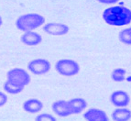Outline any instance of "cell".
Instances as JSON below:
<instances>
[{"instance_id":"7","label":"cell","mask_w":131,"mask_h":121,"mask_svg":"<svg viewBox=\"0 0 131 121\" xmlns=\"http://www.w3.org/2000/svg\"><path fill=\"white\" fill-rule=\"evenodd\" d=\"M43 30L47 34L53 36H62L69 32L70 28L64 23H57V22H50L43 25Z\"/></svg>"},{"instance_id":"14","label":"cell","mask_w":131,"mask_h":121,"mask_svg":"<svg viewBox=\"0 0 131 121\" xmlns=\"http://www.w3.org/2000/svg\"><path fill=\"white\" fill-rule=\"evenodd\" d=\"M24 87L25 86H22L20 84L13 83V82L7 81V80L4 84V90L10 95H18L24 90Z\"/></svg>"},{"instance_id":"17","label":"cell","mask_w":131,"mask_h":121,"mask_svg":"<svg viewBox=\"0 0 131 121\" xmlns=\"http://www.w3.org/2000/svg\"><path fill=\"white\" fill-rule=\"evenodd\" d=\"M35 120L37 121H56V117L51 114L49 113H42V114L38 115L35 117Z\"/></svg>"},{"instance_id":"11","label":"cell","mask_w":131,"mask_h":121,"mask_svg":"<svg viewBox=\"0 0 131 121\" xmlns=\"http://www.w3.org/2000/svg\"><path fill=\"white\" fill-rule=\"evenodd\" d=\"M22 107H23V109L26 112L35 114V113L40 112L43 109V103L40 100H39V99L30 98L24 102Z\"/></svg>"},{"instance_id":"15","label":"cell","mask_w":131,"mask_h":121,"mask_svg":"<svg viewBox=\"0 0 131 121\" xmlns=\"http://www.w3.org/2000/svg\"><path fill=\"white\" fill-rule=\"evenodd\" d=\"M119 40L126 45H131V28H126L119 32Z\"/></svg>"},{"instance_id":"5","label":"cell","mask_w":131,"mask_h":121,"mask_svg":"<svg viewBox=\"0 0 131 121\" xmlns=\"http://www.w3.org/2000/svg\"><path fill=\"white\" fill-rule=\"evenodd\" d=\"M50 62L46 59H35L28 63V71L35 75H43L50 70Z\"/></svg>"},{"instance_id":"9","label":"cell","mask_w":131,"mask_h":121,"mask_svg":"<svg viewBox=\"0 0 131 121\" xmlns=\"http://www.w3.org/2000/svg\"><path fill=\"white\" fill-rule=\"evenodd\" d=\"M83 118L87 121H108V116L104 110L90 108L83 114Z\"/></svg>"},{"instance_id":"10","label":"cell","mask_w":131,"mask_h":121,"mask_svg":"<svg viewBox=\"0 0 131 121\" xmlns=\"http://www.w3.org/2000/svg\"><path fill=\"white\" fill-rule=\"evenodd\" d=\"M22 43L28 46H36L39 44L41 43L42 41V37L41 35L38 32H34V31H26L23 33L20 38Z\"/></svg>"},{"instance_id":"16","label":"cell","mask_w":131,"mask_h":121,"mask_svg":"<svg viewBox=\"0 0 131 121\" xmlns=\"http://www.w3.org/2000/svg\"><path fill=\"white\" fill-rule=\"evenodd\" d=\"M127 72L123 68H116L114 69L111 73V79L114 82H123L125 80V75Z\"/></svg>"},{"instance_id":"3","label":"cell","mask_w":131,"mask_h":121,"mask_svg":"<svg viewBox=\"0 0 131 121\" xmlns=\"http://www.w3.org/2000/svg\"><path fill=\"white\" fill-rule=\"evenodd\" d=\"M55 69L57 73L62 76L72 77L78 74L80 72V66L74 60L61 59L55 63Z\"/></svg>"},{"instance_id":"12","label":"cell","mask_w":131,"mask_h":121,"mask_svg":"<svg viewBox=\"0 0 131 121\" xmlns=\"http://www.w3.org/2000/svg\"><path fill=\"white\" fill-rule=\"evenodd\" d=\"M70 107L72 109V114H80L87 107V101L84 98L81 97H76V98H72L68 101Z\"/></svg>"},{"instance_id":"2","label":"cell","mask_w":131,"mask_h":121,"mask_svg":"<svg viewBox=\"0 0 131 121\" xmlns=\"http://www.w3.org/2000/svg\"><path fill=\"white\" fill-rule=\"evenodd\" d=\"M45 23V18L37 13H28L20 16L16 20V27L18 29L26 32L38 29Z\"/></svg>"},{"instance_id":"18","label":"cell","mask_w":131,"mask_h":121,"mask_svg":"<svg viewBox=\"0 0 131 121\" xmlns=\"http://www.w3.org/2000/svg\"><path fill=\"white\" fill-rule=\"evenodd\" d=\"M7 95L3 92H0V107L5 106L7 102Z\"/></svg>"},{"instance_id":"21","label":"cell","mask_w":131,"mask_h":121,"mask_svg":"<svg viewBox=\"0 0 131 121\" xmlns=\"http://www.w3.org/2000/svg\"><path fill=\"white\" fill-rule=\"evenodd\" d=\"M130 28H131V27H130Z\"/></svg>"},{"instance_id":"6","label":"cell","mask_w":131,"mask_h":121,"mask_svg":"<svg viewBox=\"0 0 131 121\" xmlns=\"http://www.w3.org/2000/svg\"><path fill=\"white\" fill-rule=\"evenodd\" d=\"M110 102L116 107H127L130 103V96L125 91L116 90L110 95Z\"/></svg>"},{"instance_id":"4","label":"cell","mask_w":131,"mask_h":121,"mask_svg":"<svg viewBox=\"0 0 131 121\" xmlns=\"http://www.w3.org/2000/svg\"><path fill=\"white\" fill-rule=\"evenodd\" d=\"M7 81L13 82L22 86L28 85L31 81L30 75L26 70L21 68H13L9 70L7 73Z\"/></svg>"},{"instance_id":"20","label":"cell","mask_w":131,"mask_h":121,"mask_svg":"<svg viewBox=\"0 0 131 121\" xmlns=\"http://www.w3.org/2000/svg\"><path fill=\"white\" fill-rule=\"evenodd\" d=\"M2 18H1V16H0V27H1V25H2Z\"/></svg>"},{"instance_id":"1","label":"cell","mask_w":131,"mask_h":121,"mask_svg":"<svg viewBox=\"0 0 131 121\" xmlns=\"http://www.w3.org/2000/svg\"><path fill=\"white\" fill-rule=\"evenodd\" d=\"M103 19L110 26L121 27L131 23V10L124 6H116L105 9Z\"/></svg>"},{"instance_id":"8","label":"cell","mask_w":131,"mask_h":121,"mask_svg":"<svg viewBox=\"0 0 131 121\" xmlns=\"http://www.w3.org/2000/svg\"><path fill=\"white\" fill-rule=\"evenodd\" d=\"M51 109H52L53 113L60 117H66L72 115V109H71L68 101L62 100V99L55 101L51 106Z\"/></svg>"},{"instance_id":"13","label":"cell","mask_w":131,"mask_h":121,"mask_svg":"<svg viewBox=\"0 0 131 121\" xmlns=\"http://www.w3.org/2000/svg\"><path fill=\"white\" fill-rule=\"evenodd\" d=\"M111 117L114 121H128L131 119V111L127 107H116L112 113Z\"/></svg>"},{"instance_id":"19","label":"cell","mask_w":131,"mask_h":121,"mask_svg":"<svg viewBox=\"0 0 131 121\" xmlns=\"http://www.w3.org/2000/svg\"><path fill=\"white\" fill-rule=\"evenodd\" d=\"M97 1L103 5H113L119 2L120 0H97Z\"/></svg>"}]
</instances>
